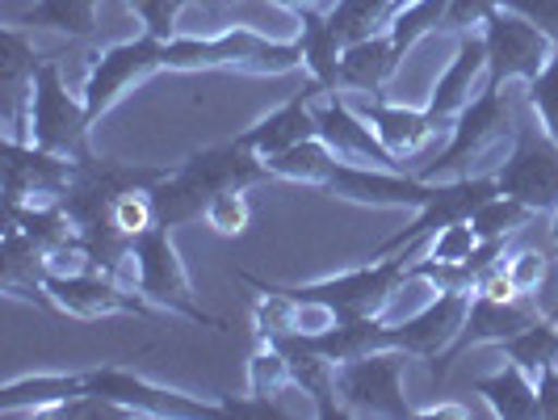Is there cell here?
<instances>
[{
  "label": "cell",
  "mask_w": 558,
  "mask_h": 420,
  "mask_svg": "<svg viewBox=\"0 0 558 420\" xmlns=\"http://www.w3.org/2000/svg\"><path fill=\"white\" fill-rule=\"evenodd\" d=\"M424 249H403L391 256H374L357 269L340 274V278L311 281V286H278L281 295H290L294 303H307V308L332 311V320H362V315H378V311L391 303V295L403 286L412 261Z\"/></svg>",
  "instance_id": "obj_2"
},
{
  "label": "cell",
  "mask_w": 558,
  "mask_h": 420,
  "mask_svg": "<svg viewBox=\"0 0 558 420\" xmlns=\"http://www.w3.org/2000/svg\"><path fill=\"white\" fill-rule=\"evenodd\" d=\"M248 219H252V211H248L244 190H227V194H219L206 206V224L215 227L219 236H244Z\"/></svg>",
  "instance_id": "obj_38"
},
{
  "label": "cell",
  "mask_w": 558,
  "mask_h": 420,
  "mask_svg": "<svg viewBox=\"0 0 558 420\" xmlns=\"http://www.w3.org/2000/svg\"><path fill=\"white\" fill-rule=\"evenodd\" d=\"M537 417L558 420V362L537 370Z\"/></svg>",
  "instance_id": "obj_41"
},
{
  "label": "cell",
  "mask_w": 558,
  "mask_h": 420,
  "mask_svg": "<svg viewBox=\"0 0 558 420\" xmlns=\"http://www.w3.org/2000/svg\"><path fill=\"white\" fill-rule=\"evenodd\" d=\"M97 4L101 0H38L17 17L26 29H59L68 38H93L97 29Z\"/></svg>",
  "instance_id": "obj_28"
},
{
  "label": "cell",
  "mask_w": 558,
  "mask_h": 420,
  "mask_svg": "<svg viewBox=\"0 0 558 420\" xmlns=\"http://www.w3.org/2000/svg\"><path fill=\"white\" fill-rule=\"evenodd\" d=\"M290 383H294V379H290L286 353H281L274 340H260L256 353L248 358V395H256V399H274V404H278V395L286 392Z\"/></svg>",
  "instance_id": "obj_33"
},
{
  "label": "cell",
  "mask_w": 558,
  "mask_h": 420,
  "mask_svg": "<svg viewBox=\"0 0 558 420\" xmlns=\"http://www.w3.org/2000/svg\"><path fill=\"white\" fill-rule=\"evenodd\" d=\"M478 34L487 47V84H500V88L504 81H537L555 56V43L512 9H496L478 26Z\"/></svg>",
  "instance_id": "obj_8"
},
{
  "label": "cell",
  "mask_w": 558,
  "mask_h": 420,
  "mask_svg": "<svg viewBox=\"0 0 558 420\" xmlns=\"http://www.w3.org/2000/svg\"><path fill=\"white\" fill-rule=\"evenodd\" d=\"M530 219H537V215H533L525 202H517V197H508V194H496V197H487L466 224H471V231H475L478 240H508L512 231H521Z\"/></svg>",
  "instance_id": "obj_32"
},
{
  "label": "cell",
  "mask_w": 558,
  "mask_h": 420,
  "mask_svg": "<svg viewBox=\"0 0 558 420\" xmlns=\"http://www.w3.org/2000/svg\"><path fill=\"white\" fill-rule=\"evenodd\" d=\"M500 194L525 202L533 215H555L558 211V143L546 135V127L525 122L517 127V143L508 160L496 172Z\"/></svg>",
  "instance_id": "obj_7"
},
{
  "label": "cell",
  "mask_w": 558,
  "mask_h": 420,
  "mask_svg": "<svg viewBox=\"0 0 558 420\" xmlns=\"http://www.w3.org/2000/svg\"><path fill=\"white\" fill-rule=\"evenodd\" d=\"M165 68L177 72H197V68H252V72H290L303 63L299 43H274L260 29L231 26L223 34L197 38V34H177L160 51Z\"/></svg>",
  "instance_id": "obj_3"
},
{
  "label": "cell",
  "mask_w": 558,
  "mask_h": 420,
  "mask_svg": "<svg viewBox=\"0 0 558 420\" xmlns=\"http://www.w3.org/2000/svg\"><path fill=\"white\" fill-rule=\"evenodd\" d=\"M172 227L151 224L147 231L131 236V261H135V290H140L147 303L156 308H168L194 324H206V328H219V320H210L206 311L194 303V286H190V274L181 265V256L172 249Z\"/></svg>",
  "instance_id": "obj_5"
},
{
  "label": "cell",
  "mask_w": 558,
  "mask_h": 420,
  "mask_svg": "<svg viewBox=\"0 0 558 420\" xmlns=\"http://www.w3.org/2000/svg\"><path fill=\"white\" fill-rule=\"evenodd\" d=\"M550 240H555V244H558V211H555V215H550Z\"/></svg>",
  "instance_id": "obj_43"
},
{
  "label": "cell",
  "mask_w": 558,
  "mask_h": 420,
  "mask_svg": "<svg viewBox=\"0 0 558 420\" xmlns=\"http://www.w3.org/2000/svg\"><path fill=\"white\" fill-rule=\"evenodd\" d=\"M525 101H530V110L537 113V122L546 127V135L558 143V47H555V56H550V63L542 68V76L530 81Z\"/></svg>",
  "instance_id": "obj_35"
},
{
  "label": "cell",
  "mask_w": 558,
  "mask_h": 420,
  "mask_svg": "<svg viewBox=\"0 0 558 420\" xmlns=\"http://www.w3.org/2000/svg\"><path fill=\"white\" fill-rule=\"evenodd\" d=\"M395 0H336V9H328L340 47H353L362 38H374L391 26Z\"/></svg>",
  "instance_id": "obj_30"
},
{
  "label": "cell",
  "mask_w": 558,
  "mask_h": 420,
  "mask_svg": "<svg viewBox=\"0 0 558 420\" xmlns=\"http://www.w3.org/2000/svg\"><path fill=\"white\" fill-rule=\"evenodd\" d=\"M496 9H500V0H449L446 29H462V34H471V29L483 26Z\"/></svg>",
  "instance_id": "obj_40"
},
{
  "label": "cell",
  "mask_w": 558,
  "mask_h": 420,
  "mask_svg": "<svg viewBox=\"0 0 558 420\" xmlns=\"http://www.w3.org/2000/svg\"><path fill=\"white\" fill-rule=\"evenodd\" d=\"M29 143L47 147V152H59V156H72L81 160L88 156V127L93 118L84 110V97L76 101L68 88H63V76H59V63L51 56L38 63L34 81H29Z\"/></svg>",
  "instance_id": "obj_4"
},
{
  "label": "cell",
  "mask_w": 558,
  "mask_h": 420,
  "mask_svg": "<svg viewBox=\"0 0 558 420\" xmlns=\"http://www.w3.org/2000/svg\"><path fill=\"white\" fill-rule=\"evenodd\" d=\"M299 22H303L299 47H303V63H307V72L324 84L328 93H336V88H340V56H344V47H340V38H336L328 13H319V9H303V13H299Z\"/></svg>",
  "instance_id": "obj_26"
},
{
  "label": "cell",
  "mask_w": 558,
  "mask_h": 420,
  "mask_svg": "<svg viewBox=\"0 0 558 420\" xmlns=\"http://www.w3.org/2000/svg\"><path fill=\"white\" fill-rule=\"evenodd\" d=\"M278 9H290V13H303V9H315V0H269Z\"/></svg>",
  "instance_id": "obj_42"
},
{
  "label": "cell",
  "mask_w": 558,
  "mask_h": 420,
  "mask_svg": "<svg viewBox=\"0 0 558 420\" xmlns=\"http://www.w3.org/2000/svg\"><path fill=\"white\" fill-rule=\"evenodd\" d=\"M446 9H449V0H412V4H403L391 17V26H387L395 51L408 56L428 29L446 26Z\"/></svg>",
  "instance_id": "obj_31"
},
{
  "label": "cell",
  "mask_w": 558,
  "mask_h": 420,
  "mask_svg": "<svg viewBox=\"0 0 558 420\" xmlns=\"http://www.w3.org/2000/svg\"><path fill=\"white\" fill-rule=\"evenodd\" d=\"M412 353L403 349H374L365 358L340 362L336 370V399L344 417H412L403 399V365Z\"/></svg>",
  "instance_id": "obj_6"
},
{
  "label": "cell",
  "mask_w": 558,
  "mask_h": 420,
  "mask_svg": "<svg viewBox=\"0 0 558 420\" xmlns=\"http://www.w3.org/2000/svg\"><path fill=\"white\" fill-rule=\"evenodd\" d=\"M349 106L362 113L365 122L374 127V135L387 143L399 160H403V156H420V152L433 143V135L441 131L424 110L391 106V101H383V97H357V101H349Z\"/></svg>",
  "instance_id": "obj_21"
},
{
  "label": "cell",
  "mask_w": 558,
  "mask_h": 420,
  "mask_svg": "<svg viewBox=\"0 0 558 420\" xmlns=\"http://www.w3.org/2000/svg\"><path fill=\"white\" fill-rule=\"evenodd\" d=\"M504 131H508V97L500 93V84H483L475 97H471V106L453 118L449 143L428 160V165L416 168V177H424V181L446 177L449 168L471 160L483 143H492L496 135H504Z\"/></svg>",
  "instance_id": "obj_15"
},
{
  "label": "cell",
  "mask_w": 558,
  "mask_h": 420,
  "mask_svg": "<svg viewBox=\"0 0 558 420\" xmlns=\"http://www.w3.org/2000/svg\"><path fill=\"white\" fill-rule=\"evenodd\" d=\"M4 156V197L13 202H59L76 177L72 156L47 152L29 140H9Z\"/></svg>",
  "instance_id": "obj_16"
},
{
  "label": "cell",
  "mask_w": 558,
  "mask_h": 420,
  "mask_svg": "<svg viewBox=\"0 0 558 420\" xmlns=\"http://www.w3.org/2000/svg\"><path fill=\"white\" fill-rule=\"evenodd\" d=\"M403 4H412V0H395V13H399V9H403Z\"/></svg>",
  "instance_id": "obj_44"
},
{
  "label": "cell",
  "mask_w": 558,
  "mask_h": 420,
  "mask_svg": "<svg viewBox=\"0 0 558 420\" xmlns=\"http://www.w3.org/2000/svg\"><path fill=\"white\" fill-rule=\"evenodd\" d=\"M475 395L492 404V412L504 420H533L537 417V374L525 365L508 362L496 374L475 379Z\"/></svg>",
  "instance_id": "obj_24"
},
{
  "label": "cell",
  "mask_w": 558,
  "mask_h": 420,
  "mask_svg": "<svg viewBox=\"0 0 558 420\" xmlns=\"http://www.w3.org/2000/svg\"><path fill=\"white\" fill-rule=\"evenodd\" d=\"M274 172L265 165V156H256L248 143L235 140L215 143L194 152L181 168H168L160 185H151V202H156V219L165 227L194 224L206 215V206L227 190H248L269 181Z\"/></svg>",
  "instance_id": "obj_1"
},
{
  "label": "cell",
  "mask_w": 558,
  "mask_h": 420,
  "mask_svg": "<svg viewBox=\"0 0 558 420\" xmlns=\"http://www.w3.org/2000/svg\"><path fill=\"white\" fill-rule=\"evenodd\" d=\"M478 249V236L471 231V224L462 219V224H449V227H441L428 244H424V261H437V265H453V261H466L471 252Z\"/></svg>",
  "instance_id": "obj_36"
},
{
  "label": "cell",
  "mask_w": 558,
  "mask_h": 420,
  "mask_svg": "<svg viewBox=\"0 0 558 420\" xmlns=\"http://www.w3.org/2000/svg\"><path fill=\"white\" fill-rule=\"evenodd\" d=\"M403 63V56L395 51L391 34H374V38H362L353 47H344L340 56V88H357V93H369V97H383V84L395 76V68Z\"/></svg>",
  "instance_id": "obj_23"
},
{
  "label": "cell",
  "mask_w": 558,
  "mask_h": 420,
  "mask_svg": "<svg viewBox=\"0 0 558 420\" xmlns=\"http://www.w3.org/2000/svg\"><path fill=\"white\" fill-rule=\"evenodd\" d=\"M500 9L521 13L525 22H533L558 47V0H500Z\"/></svg>",
  "instance_id": "obj_39"
},
{
  "label": "cell",
  "mask_w": 558,
  "mask_h": 420,
  "mask_svg": "<svg viewBox=\"0 0 558 420\" xmlns=\"http://www.w3.org/2000/svg\"><path fill=\"white\" fill-rule=\"evenodd\" d=\"M487 72V47H483V34H462V43H458V51L449 59V68L441 72V81L433 88V97H428V106L424 113L446 131L453 127V118L471 106V88L478 84V76Z\"/></svg>",
  "instance_id": "obj_20"
},
{
  "label": "cell",
  "mask_w": 558,
  "mask_h": 420,
  "mask_svg": "<svg viewBox=\"0 0 558 420\" xmlns=\"http://www.w3.org/2000/svg\"><path fill=\"white\" fill-rule=\"evenodd\" d=\"M504 274H508V281L517 286V295L537 299V290H542L546 278H550V256H546L542 249L504 252Z\"/></svg>",
  "instance_id": "obj_34"
},
{
  "label": "cell",
  "mask_w": 558,
  "mask_h": 420,
  "mask_svg": "<svg viewBox=\"0 0 558 420\" xmlns=\"http://www.w3.org/2000/svg\"><path fill=\"white\" fill-rule=\"evenodd\" d=\"M160 51H165V43L143 29L140 38L106 47L101 56H93L88 76H84V93H81L88 118L97 122V118L118 101V93H122L126 84H135V81H143V76H151L156 68H165V63H160Z\"/></svg>",
  "instance_id": "obj_12"
},
{
  "label": "cell",
  "mask_w": 558,
  "mask_h": 420,
  "mask_svg": "<svg viewBox=\"0 0 558 420\" xmlns=\"http://www.w3.org/2000/svg\"><path fill=\"white\" fill-rule=\"evenodd\" d=\"M319 190L349 202H369V206H424L433 197V181H424L416 172H395V168L357 165V160H332L319 177Z\"/></svg>",
  "instance_id": "obj_11"
},
{
  "label": "cell",
  "mask_w": 558,
  "mask_h": 420,
  "mask_svg": "<svg viewBox=\"0 0 558 420\" xmlns=\"http://www.w3.org/2000/svg\"><path fill=\"white\" fill-rule=\"evenodd\" d=\"M244 286H252L260 299L252 303V324H256V340H286V336L303 333V303H294L290 295H281L278 286L240 274Z\"/></svg>",
  "instance_id": "obj_27"
},
{
  "label": "cell",
  "mask_w": 558,
  "mask_h": 420,
  "mask_svg": "<svg viewBox=\"0 0 558 420\" xmlns=\"http://www.w3.org/2000/svg\"><path fill=\"white\" fill-rule=\"evenodd\" d=\"M500 194L496 177H458V181H433V197L420 206V215L412 219V227H403L399 236H391L374 256H391V252L403 249H424L441 227L462 224L471 219L487 197Z\"/></svg>",
  "instance_id": "obj_10"
},
{
  "label": "cell",
  "mask_w": 558,
  "mask_h": 420,
  "mask_svg": "<svg viewBox=\"0 0 558 420\" xmlns=\"http://www.w3.org/2000/svg\"><path fill=\"white\" fill-rule=\"evenodd\" d=\"M84 395H101L118 408H126L131 417H223V404H202L181 392H165L156 383H143L131 370L118 365H97V370H81Z\"/></svg>",
  "instance_id": "obj_9"
},
{
  "label": "cell",
  "mask_w": 558,
  "mask_h": 420,
  "mask_svg": "<svg viewBox=\"0 0 558 420\" xmlns=\"http://www.w3.org/2000/svg\"><path fill=\"white\" fill-rule=\"evenodd\" d=\"M315 97H328V88L311 76L303 84V93H294L286 106L269 113V118H260L252 131H244L240 140L248 143L256 156H265V160H274L281 152H290V147H299V143L307 140H319V118H315Z\"/></svg>",
  "instance_id": "obj_19"
},
{
  "label": "cell",
  "mask_w": 558,
  "mask_h": 420,
  "mask_svg": "<svg viewBox=\"0 0 558 420\" xmlns=\"http://www.w3.org/2000/svg\"><path fill=\"white\" fill-rule=\"evenodd\" d=\"M504 358L517 365H525L530 374H537L542 365L558 362V308L542 311L533 324H525L521 333H512L508 340H500Z\"/></svg>",
  "instance_id": "obj_29"
},
{
  "label": "cell",
  "mask_w": 558,
  "mask_h": 420,
  "mask_svg": "<svg viewBox=\"0 0 558 420\" xmlns=\"http://www.w3.org/2000/svg\"><path fill=\"white\" fill-rule=\"evenodd\" d=\"M542 315V303L537 299H492V295H471V311H466V328L462 336L453 340V349H449L441 362L433 365V379H446L449 365L458 362L466 349H475V345H500L508 340L512 333H521L525 324H533Z\"/></svg>",
  "instance_id": "obj_17"
},
{
  "label": "cell",
  "mask_w": 558,
  "mask_h": 420,
  "mask_svg": "<svg viewBox=\"0 0 558 420\" xmlns=\"http://www.w3.org/2000/svg\"><path fill=\"white\" fill-rule=\"evenodd\" d=\"M290 345H303V349H315L324 358H332L336 365L340 362H353V358H365L374 349H391V333L378 315H362V320H332L328 328L319 333H299V336H286ZM278 345V340H274Z\"/></svg>",
  "instance_id": "obj_22"
},
{
  "label": "cell",
  "mask_w": 558,
  "mask_h": 420,
  "mask_svg": "<svg viewBox=\"0 0 558 420\" xmlns=\"http://www.w3.org/2000/svg\"><path fill=\"white\" fill-rule=\"evenodd\" d=\"M315 118H319V140L328 143L340 160H357V165L408 172V160H399L391 147L374 135V127H369L340 93H328L324 106H315Z\"/></svg>",
  "instance_id": "obj_18"
},
{
  "label": "cell",
  "mask_w": 558,
  "mask_h": 420,
  "mask_svg": "<svg viewBox=\"0 0 558 420\" xmlns=\"http://www.w3.org/2000/svg\"><path fill=\"white\" fill-rule=\"evenodd\" d=\"M278 349L286 353V362H290L294 387H303V395L315 399V412L328 420L344 417V412H340V399H336V370H340V365H336L332 358H324V353H315V349L290 345V340H278Z\"/></svg>",
  "instance_id": "obj_25"
},
{
  "label": "cell",
  "mask_w": 558,
  "mask_h": 420,
  "mask_svg": "<svg viewBox=\"0 0 558 420\" xmlns=\"http://www.w3.org/2000/svg\"><path fill=\"white\" fill-rule=\"evenodd\" d=\"M126 4H131V13L140 17L147 34H156L160 43H168V38L181 34V29H177V17H181V9L194 4V0H126Z\"/></svg>",
  "instance_id": "obj_37"
},
{
  "label": "cell",
  "mask_w": 558,
  "mask_h": 420,
  "mask_svg": "<svg viewBox=\"0 0 558 420\" xmlns=\"http://www.w3.org/2000/svg\"><path fill=\"white\" fill-rule=\"evenodd\" d=\"M466 311H471V295L462 290H437L416 315L399 320V324H387L391 333V345L412 353V358H428L437 365L453 349V340L466 328Z\"/></svg>",
  "instance_id": "obj_13"
},
{
  "label": "cell",
  "mask_w": 558,
  "mask_h": 420,
  "mask_svg": "<svg viewBox=\"0 0 558 420\" xmlns=\"http://www.w3.org/2000/svg\"><path fill=\"white\" fill-rule=\"evenodd\" d=\"M43 295L68 315L97 320V315H147V299L140 290L122 286L106 269H81V274H43Z\"/></svg>",
  "instance_id": "obj_14"
}]
</instances>
